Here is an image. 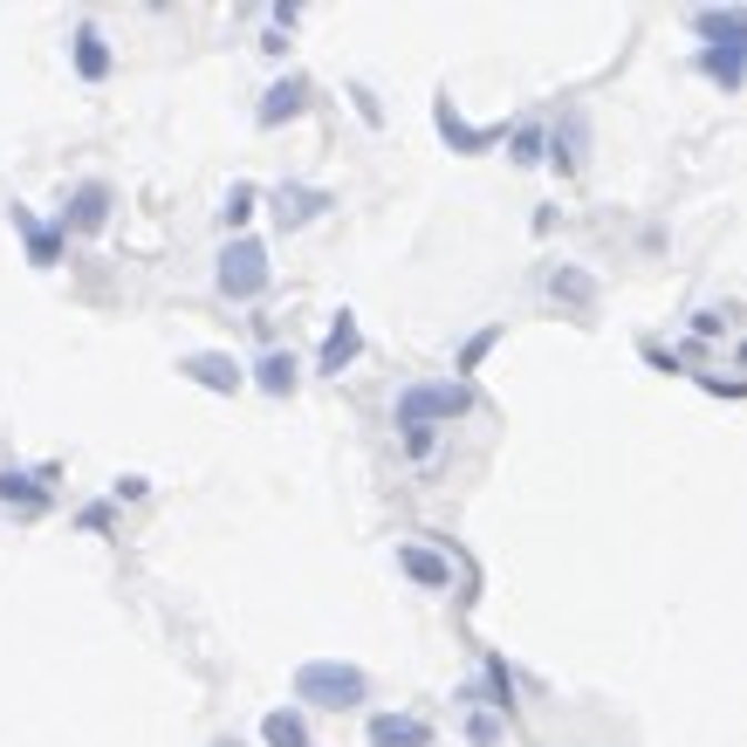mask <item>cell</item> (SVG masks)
<instances>
[{"label": "cell", "mask_w": 747, "mask_h": 747, "mask_svg": "<svg viewBox=\"0 0 747 747\" xmlns=\"http://www.w3.org/2000/svg\"><path fill=\"white\" fill-rule=\"evenodd\" d=\"M515 159H522V165L542 159V131H515Z\"/></svg>", "instance_id": "21"}, {"label": "cell", "mask_w": 747, "mask_h": 747, "mask_svg": "<svg viewBox=\"0 0 747 747\" xmlns=\"http://www.w3.org/2000/svg\"><path fill=\"white\" fill-rule=\"evenodd\" d=\"M220 289H226L233 302H254V295L267 289V248H261V241H233V248L220 254Z\"/></svg>", "instance_id": "2"}, {"label": "cell", "mask_w": 747, "mask_h": 747, "mask_svg": "<svg viewBox=\"0 0 747 747\" xmlns=\"http://www.w3.org/2000/svg\"><path fill=\"white\" fill-rule=\"evenodd\" d=\"M330 206V192H316V185H282L274 192V213H282V226H309Z\"/></svg>", "instance_id": "7"}, {"label": "cell", "mask_w": 747, "mask_h": 747, "mask_svg": "<svg viewBox=\"0 0 747 747\" xmlns=\"http://www.w3.org/2000/svg\"><path fill=\"white\" fill-rule=\"evenodd\" d=\"M213 747H241V740H213Z\"/></svg>", "instance_id": "22"}, {"label": "cell", "mask_w": 747, "mask_h": 747, "mask_svg": "<svg viewBox=\"0 0 747 747\" xmlns=\"http://www.w3.org/2000/svg\"><path fill=\"white\" fill-rule=\"evenodd\" d=\"M28 254H34V261L49 267V261L62 254V233H49V226H34V233H28Z\"/></svg>", "instance_id": "19"}, {"label": "cell", "mask_w": 747, "mask_h": 747, "mask_svg": "<svg viewBox=\"0 0 747 747\" xmlns=\"http://www.w3.org/2000/svg\"><path fill=\"white\" fill-rule=\"evenodd\" d=\"M699 69L714 75L720 90H740V75H747V49H740V42H720V49H706V55H699Z\"/></svg>", "instance_id": "9"}, {"label": "cell", "mask_w": 747, "mask_h": 747, "mask_svg": "<svg viewBox=\"0 0 747 747\" xmlns=\"http://www.w3.org/2000/svg\"><path fill=\"white\" fill-rule=\"evenodd\" d=\"M254 384L274 391V398H282V391H295V357H289V350H267V357L254 364Z\"/></svg>", "instance_id": "13"}, {"label": "cell", "mask_w": 747, "mask_h": 747, "mask_svg": "<svg viewBox=\"0 0 747 747\" xmlns=\"http://www.w3.org/2000/svg\"><path fill=\"white\" fill-rule=\"evenodd\" d=\"M357 350H364V336H357V316H350V309H343V316L330 323V336H323V357H316V371L343 377V364L357 357Z\"/></svg>", "instance_id": "4"}, {"label": "cell", "mask_w": 747, "mask_h": 747, "mask_svg": "<svg viewBox=\"0 0 747 747\" xmlns=\"http://www.w3.org/2000/svg\"><path fill=\"white\" fill-rule=\"evenodd\" d=\"M699 34H706V49H720V42H740V49H747V14H740V8H734V14L706 8V14H699Z\"/></svg>", "instance_id": "11"}, {"label": "cell", "mask_w": 747, "mask_h": 747, "mask_svg": "<svg viewBox=\"0 0 747 747\" xmlns=\"http://www.w3.org/2000/svg\"><path fill=\"white\" fill-rule=\"evenodd\" d=\"M110 220V185H75V200H69V213H62V226H75V233H97Z\"/></svg>", "instance_id": "6"}, {"label": "cell", "mask_w": 747, "mask_h": 747, "mask_svg": "<svg viewBox=\"0 0 747 747\" xmlns=\"http://www.w3.org/2000/svg\"><path fill=\"white\" fill-rule=\"evenodd\" d=\"M302 97H309L302 83H274V90H267V103H261V124H282V117H295V110H302Z\"/></svg>", "instance_id": "16"}, {"label": "cell", "mask_w": 747, "mask_h": 747, "mask_svg": "<svg viewBox=\"0 0 747 747\" xmlns=\"http://www.w3.org/2000/svg\"><path fill=\"white\" fill-rule=\"evenodd\" d=\"M440 131L453 138V151H487V144L501 138V131H474V124H460V117H453L446 103H440Z\"/></svg>", "instance_id": "15"}, {"label": "cell", "mask_w": 747, "mask_h": 747, "mask_svg": "<svg viewBox=\"0 0 747 747\" xmlns=\"http://www.w3.org/2000/svg\"><path fill=\"white\" fill-rule=\"evenodd\" d=\"M371 686H364V673L357 665H336V658H309L302 673H295V699H309V706H357Z\"/></svg>", "instance_id": "1"}, {"label": "cell", "mask_w": 747, "mask_h": 747, "mask_svg": "<svg viewBox=\"0 0 747 747\" xmlns=\"http://www.w3.org/2000/svg\"><path fill=\"white\" fill-rule=\"evenodd\" d=\"M179 377L206 384V391H241V364L220 357V350H200V357H185V364H179Z\"/></svg>", "instance_id": "5"}, {"label": "cell", "mask_w": 747, "mask_h": 747, "mask_svg": "<svg viewBox=\"0 0 747 747\" xmlns=\"http://www.w3.org/2000/svg\"><path fill=\"white\" fill-rule=\"evenodd\" d=\"M261 740L267 747H309V727H302V714H289V706H282V714L261 720Z\"/></svg>", "instance_id": "14"}, {"label": "cell", "mask_w": 747, "mask_h": 747, "mask_svg": "<svg viewBox=\"0 0 747 747\" xmlns=\"http://www.w3.org/2000/svg\"><path fill=\"white\" fill-rule=\"evenodd\" d=\"M556 295H569V302H589V274H556Z\"/></svg>", "instance_id": "20"}, {"label": "cell", "mask_w": 747, "mask_h": 747, "mask_svg": "<svg viewBox=\"0 0 747 747\" xmlns=\"http://www.w3.org/2000/svg\"><path fill=\"white\" fill-rule=\"evenodd\" d=\"M740 364H747V343H740Z\"/></svg>", "instance_id": "23"}, {"label": "cell", "mask_w": 747, "mask_h": 747, "mask_svg": "<svg viewBox=\"0 0 747 747\" xmlns=\"http://www.w3.org/2000/svg\"><path fill=\"white\" fill-rule=\"evenodd\" d=\"M371 747H432V734L418 720H398V714H377L371 720Z\"/></svg>", "instance_id": "10"}, {"label": "cell", "mask_w": 747, "mask_h": 747, "mask_svg": "<svg viewBox=\"0 0 747 747\" xmlns=\"http://www.w3.org/2000/svg\"><path fill=\"white\" fill-rule=\"evenodd\" d=\"M0 501H21V507H42V487L28 474H0Z\"/></svg>", "instance_id": "17"}, {"label": "cell", "mask_w": 747, "mask_h": 747, "mask_svg": "<svg viewBox=\"0 0 747 747\" xmlns=\"http://www.w3.org/2000/svg\"><path fill=\"white\" fill-rule=\"evenodd\" d=\"M398 569H405V576H418L425 589H446V583H453V563H446V556H432V548H418V542H405V548H398Z\"/></svg>", "instance_id": "8"}, {"label": "cell", "mask_w": 747, "mask_h": 747, "mask_svg": "<svg viewBox=\"0 0 747 747\" xmlns=\"http://www.w3.org/2000/svg\"><path fill=\"white\" fill-rule=\"evenodd\" d=\"M220 213H226V226H241V220L254 213V185H233V192H226V206H220Z\"/></svg>", "instance_id": "18"}, {"label": "cell", "mask_w": 747, "mask_h": 747, "mask_svg": "<svg viewBox=\"0 0 747 747\" xmlns=\"http://www.w3.org/2000/svg\"><path fill=\"white\" fill-rule=\"evenodd\" d=\"M75 75H110V49H103V34L97 28H75Z\"/></svg>", "instance_id": "12"}, {"label": "cell", "mask_w": 747, "mask_h": 747, "mask_svg": "<svg viewBox=\"0 0 747 747\" xmlns=\"http://www.w3.org/2000/svg\"><path fill=\"white\" fill-rule=\"evenodd\" d=\"M460 412H466L460 384H412V391H398V425H412V432H425L432 418H460Z\"/></svg>", "instance_id": "3"}]
</instances>
